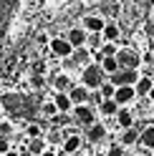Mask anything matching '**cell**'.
<instances>
[{
    "mask_svg": "<svg viewBox=\"0 0 154 156\" xmlns=\"http://www.w3.org/2000/svg\"><path fill=\"white\" fill-rule=\"evenodd\" d=\"M139 78H137V71L134 68H119L116 73L111 76V86L114 88H124V86H134Z\"/></svg>",
    "mask_w": 154,
    "mask_h": 156,
    "instance_id": "6da1fadb",
    "label": "cell"
},
{
    "mask_svg": "<svg viewBox=\"0 0 154 156\" xmlns=\"http://www.w3.org/2000/svg\"><path fill=\"white\" fill-rule=\"evenodd\" d=\"M83 83L89 86V88L104 86V68L101 66H86L83 68Z\"/></svg>",
    "mask_w": 154,
    "mask_h": 156,
    "instance_id": "7a4b0ae2",
    "label": "cell"
},
{
    "mask_svg": "<svg viewBox=\"0 0 154 156\" xmlns=\"http://www.w3.org/2000/svg\"><path fill=\"white\" fill-rule=\"evenodd\" d=\"M116 61H119L121 68H134V71H137V66H139V55H137V53H131V51H121V53L116 55Z\"/></svg>",
    "mask_w": 154,
    "mask_h": 156,
    "instance_id": "3957f363",
    "label": "cell"
},
{
    "mask_svg": "<svg viewBox=\"0 0 154 156\" xmlns=\"http://www.w3.org/2000/svg\"><path fill=\"white\" fill-rule=\"evenodd\" d=\"M134 93H137V91H134L131 86H124V88H116V93H114V101H116V103H129V101L134 98Z\"/></svg>",
    "mask_w": 154,
    "mask_h": 156,
    "instance_id": "277c9868",
    "label": "cell"
},
{
    "mask_svg": "<svg viewBox=\"0 0 154 156\" xmlns=\"http://www.w3.org/2000/svg\"><path fill=\"white\" fill-rule=\"evenodd\" d=\"M51 51L58 58H66V55H71V43L68 41H53L51 43Z\"/></svg>",
    "mask_w": 154,
    "mask_h": 156,
    "instance_id": "5b68a950",
    "label": "cell"
},
{
    "mask_svg": "<svg viewBox=\"0 0 154 156\" xmlns=\"http://www.w3.org/2000/svg\"><path fill=\"white\" fill-rule=\"evenodd\" d=\"M83 28H89V30H91L94 35H99V30H104L106 25H104V20H101V18H96V15H89V18L83 20Z\"/></svg>",
    "mask_w": 154,
    "mask_h": 156,
    "instance_id": "8992f818",
    "label": "cell"
},
{
    "mask_svg": "<svg viewBox=\"0 0 154 156\" xmlns=\"http://www.w3.org/2000/svg\"><path fill=\"white\" fill-rule=\"evenodd\" d=\"M76 119L86 126H94V111L86 108V106H76Z\"/></svg>",
    "mask_w": 154,
    "mask_h": 156,
    "instance_id": "52a82bcc",
    "label": "cell"
},
{
    "mask_svg": "<svg viewBox=\"0 0 154 156\" xmlns=\"http://www.w3.org/2000/svg\"><path fill=\"white\" fill-rule=\"evenodd\" d=\"M68 43H71V48H73V45H76V48L83 45V43H86V30H83V28H73V30L68 33Z\"/></svg>",
    "mask_w": 154,
    "mask_h": 156,
    "instance_id": "ba28073f",
    "label": "cell"
},
{
    "mask_svg": "<svg viewBox=\"0 0 154 156\" xmlns=\"http://www.w3.org/2000/svg\"><path fill=\"white\" fill-rule=\"evenodd\" d=\"M152 88H154V86H152L149 78H139V81H137V88H134V91H137V96H149Z\"/></svg>",
    "mask_w": 154,
    "mask_h": 156,
    "instance_id": "9c48e42d",
    "label": "cell"
},
{
    "mask_svg": "<svg viewBox=\"0 0 154 156\" xmlns=\"http://www.w3.org/2000/svg\"><path fill=\"white\" fill-rule=\"evenodd\" d=\"M104 136H106V129H104L101 123H96V126H89V139H91V141H101Z\"/></svg>",
    "mask_w": 154,
    "mask_h": 156,
    "instance_id": "30bf717a",
    "label": "cell"
},
{
    "mask_svg": "<svg viewBox=\"0 0 154 156\" xmlns=\"http://www.w3.org/2000/svg\"><path fill=\"white\" fill-rule=\"evenodd\" d=\"M101 68H104V73H111V76H114V73H116L121 66H119V61H116V58H104Z\"/></svg>",
    "mask_w": 154,
    "mask_h": 156,
    "instance_id": "8fae6325",
    "label": "cell"
},
{
    "mask_svg": "<svg viewBox=\"0 0 154 156\" xmlns=\"http://www.w3.org/2000/svg\"><path fill=\"white\" fill-rule=\"evenodd\" d=\"M116 121H119V126H124V129H131L134 116H131L129 111H119V113H116Z\"/></svg>",
    "mask_w": 154,
    "mask_h": 156,
    "instance_id": "7c38bea8",
    "label": "cell"
},
{
    "mask_svg": "<svg viewBox=\"0 0 154 156\" xmlns=\"http://www.w3.org/2000/svg\"><path fill=\"white\" fill-rule=\"evenodd\" d=\"M56 108H58V111H68L71 108V98H68V96H63V93H56Z\"/></svg>",
    "mask_w": 154,
    "mask_h": 156,
    "instance_id": "4fadbf2b",
    "label": "cell"
},
{
    "mask_svg": "<svg viewBox=\"0 0 154 156\" xmlns=\"http://www.w3.org/2000/svg\"><path fill=\"white\" fill-rule=\"evenodd\" d=\"M71 103H81V101H86L89 98V93H86V88H71Z\"/></svg>",
    "mask_w": 154,
    "mask_h": 156,
    "instance_id": "5bb4252c",
    "label": "cell"
},
{
    "mask_svg": "<svg viewBox=\"0 0 154 156\" xmlns=\"http://www.w3.org/2000/svg\"><path fill=\"white\" fill-rule=\"evenodd\" d=\"M141 141H144V146H149V149H154V126H149V129H144V133H141Z\"/></svg>",
    "mask_w": 154,
    "mask_h": 156,
    "instance_id": "9a60e30c",
    "label": "cell"
},
{
    "mask_svg": "<svg viewBox=\"0 0 154 156\" xmlns=\"http://www.w3.org/2000/svg\"><path fill=\"white\" fill-rule=\"evenodd\" d=\"M63 149L68 151V154H73V151H79V149H81V141H79V136H71V139L66 141V146H63Z\"/></svg>",
    "mask_w": 154,
    "mask_h": 156,
    "instance_id": "2e32d148",
    "label": "cell"
},
{
    "mask_svg": "<svg viewBox=\"0 0 154 156\" xmlns=\"http://www.w3.org/2000/svg\"><path fill=\"white\" fill-rule=\"evenodd\" d=\"M101 111H104V113H119V103L114 101V98H111V101H104V103H101Z\"/></svg>",
    "mask_w": 154,
    "mask_h": 156,
    "instance_id": "e0dca14e",
    "label": "cell"
},
{
    "mask_svg": "<svg viewBox=\"0 0 154 156\" xmlns=\"http://www.w3.org/2000/svg\"><path fill=\"white\" fill-rule=\"evenodd\" d=\"M137 139H139V131H137V129H127V131H124V139H121V141H124V144H134Z\"/></svg>",
    "mask_w": 154,
    "mask_h": 156,
    "instance_id": "ac0fdd59",
    "label": "cell"
},
{
    "mask_svg": "<svg viewBox=\"0 0 154 156\" xmlns=\"http://www.w3.org/2000/svg\"><path fill=\"white\" fill-rule=\"evenodd\" d=\"M104 35H106L109 41H114V38L119 35V28H116V25H106V28H104Z\"/></svg>",
    "mask_w": 154,
    "mask_h": 156,
    "instance_id": "d6986e66",
    "label": "cell"
},
{
    "mask_svg": "<svg viewBox=\"0 0 154 156\" xmlns=\"http://www.w3.org/2000/svg\"><path fill=\"white\" fill-rule=\"evenodd\" d=\"M101 93L106 96V101H111V98H114V93H116V88H114L111 83H106V86H101Z\"/></svg>",
    "mask_w": 154,
    "mask_h": 156,
    "instance_id": "ffe728a7",
    "label": "cell"
},
{
    "mask_svg": "<svg viewBox=\"0 0 154 156\" xmlns=\"http://www.w3.org/2000/svg\"><path fill=\"white\" fill-rule=\"evenodd\" d=\"M31 154H43V141H41V139H35V141L31 144Z\"/></svg>",
    "mask_w": 154,
    "mask_h": 156,
    "instance_id": "44dd1931",
    "label": "cell"
},
{
    "mask_svg": "<svg viewBox=\"0 0 154 156\" xmlns=\"http://www.w3.org/2000/svg\"><path fill=\"white\" fill-rule=\"evenodd\" d=\"M53 86H56V88H66V86H68V78H66V76H58V78H56V81H53Z\"/></svg>",
    "mask_w": 154,
    "mask_h": 156,
    "instance_id": "7402d4cb",
    "label": "cell"
},
{
    "mask_svg": "<svg viewBox=\"0 0 154 156\" xmlns=\"http://www.w3.org/2000/svg\"><path fill=\"white\" fill-rule=\"evenodd\" d=\"M106 156H124V149H119V146H111Z\"/></svg>",
    "mask_w": 154,
    "mask_h": 156,
    "instance_id": "603a6c76",
    "label": "cell"
},
{
    "mask_svg": "<svg viewBox=\"0 0 154 156\" xmlns=\"http://www.w3.org/2000/svg\"><path fill=\"white\" fill-rule=\"evenodd\" d=\"M43 111H46V113H56L58 108H56V103H46V106H43Z\"/></svg>",
    "mask_w": 154,
    "mask_h": 156,
    "instance_id": "cb8c5ba5",
    "label": "cell"
},
{
    "mask_svg": "<svg viewBox=\"0 0 154 156\" xmlns=\"http://www.w3.org/2000/svg\"><path fill=\"white\" fill-rule=\"evenodd\" d=\"M0 154H3V156L8 154V141L5 139H0Z\"/></svg>",
    "mask_w": 154,
    "mask_h": 156,
    "instance_id": "d4e9b609",
    "label": "cell"
},
{
    "mask_svg": "<svg viewBox=\"0 0 154 156\" xmlns=\"http://www.w3.org/2000/svg\"><path fill=\"white\" fill-rule=\"evenodd\" d=\"M89 43L94 45V51H96V48H99V35H91V38H89Z\"/></svg>",
    "mask_w": 154,
    "mask_h": 156,
    "instance_id": "484cf974",
    "label": "cell"
},
{
    "mask_svg": "<svg viewBox=\"0 0 154 156\" xmlns=\"http://www.w3.org/2000/svg\"><path fill=\"white\" fill-rule=\"evenodd\" d=\"M28 133H31V136H38V133H41V129H38V126H31V129H28Z\"/></svg>",
    "mask_w": 154,
    "mask_h": 156,
    "instance_id": "4316f807",
    "label": "cell"
},
{
    "mask_svg": "<svg viewBox=\"0 0 154 156\" xmlns=\"http://www.w3.org/2000/svg\"><path fill=\"white\" fill-rule=\"evenodd\" d=\"M41 156H56V154H53V151H43Z\"/></svg>",
    "mask_w": 154,
    "mask_h": 156,
    "instance_id": "83f0119b",
    "label": "cell"
},
{
    "mask_svg": "<svg viewBox=\"0 0 154 156\" xmlns=\"http://www.w3.org/2000/svg\"><path fill=\"white\" fill-rule=\"evenodd\" d=\"M5 156H18V154H15V151H8V154H5Z\"/></svg>",
    "mask_w": 154,
    "mask_h": 156,
    "instance_id": "f1b7e54d",
    "label": "cell"
},
{
    "mask_svg": "<svg viewBox=\"0 0 154 156\" xmlns=\"http://www.w3.org/2000/svg\"><path fill=\"white\" fill-rule=\"evenodd\" d=\"M149 96H152V101H154V88H152V91H149Z\"/></svg>",
    "mask_w": 154,
    "mask_h": 156,
    "instance_id": "f546056e",
    "label": "cell"
},
{
    "mask_svg": "<svg viewBox=\"0 0 154 156\" xmlns=\"http://www.w3.org/2000/svg\"><path fill=\"white\" fill-rule=\"evenodd\" d=\"M96 156H104V154H96Z\"/></svg>",
    "mask_w": 154,
    "mask_h": 156,
    "instance_id": "4dcf8cb0",
    "label": "cell"
}]
</instances>
